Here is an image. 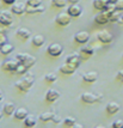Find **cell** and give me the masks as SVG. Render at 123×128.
Returning a JSON list of instances; mask_svg holds the SVG:
<instances>
[{
  "instance_id": "cell-1",
  "label": "cell",
  "mask_w": 123,
  "mask_h": 128,
  "mask_svg": "<svg viewBox=\"0 0 123 128\" xmlns=\"http://www.w3.org/2000/svg\"><path fill=\"white\" fill-rule=\"evenodd\" d=\"M34 80H35L34 76L28 73L25 78L20 79V80H18L17 83H16V88H17L18 90H20L22 92H28L29 89L34 85Z\"/></svg>"
},
{
  "instance_id": "cell-2",
  "label": "cell",
  "mask_w": 123,
  "mask_h": 128,
  "mask_svg": "<svg viewBox=\"0 0 123 128\" xmlns=\"http://www.w3.org/2000/svg\"><path fill=\"white\" fill-rule=\"evenodd\" d=\"M16 59L18 60L19 64H23L24 66L28 67V68L32 67L35 65V62H36V58L30 55V54H26V53H18Z\"/></svg>"
},
{
  "instance_id": "cell-3",
  "label": "cell",
  "mask_w": 123,
  "mask_h": 128,
  "mask_svg": "<svg viewBox=\"0 0 123 128\" xmlns=\"http://www.w3.org/2000/svg\"><path fill=\"white\" fill-rule=\"evenodd\" d=\"M80 98H81V100H83L84 103L93 104V103H96V102L101 100L102 96L101 95H95V94H92V92H84L83 95L80 96Z\"/></svg>"
},
{
  "instance_id": "cell-4",
  "label": "cell",
  "mask_w": 123,
  "mask_h": 128,
  "mask_svg": "<svg viewBox=\"0 0 123 128\" xmlns=\"http://www.w3.org/2000/svg\"><path fill=\"white\" fill-rule=\"evenodd\" d=\"M13 23V17L10 11H0V24L4 26H11Z\"/></svg>"
},
{
  "instance_id": "cell-5",
  "label": "cell",
  "mask_w": 123,
  "mask_h": 128,
  "mask_svg": "<svg viewBox=\"0 0 123 128\" xmlns=\"http://www.w3.org/2000/svg\"><path fill=\"white\" fill-rule=\"evenodd\" d=\"M47 52H48V54L50 56L57 58V56H60L62 54L63 48H62V46L59 44V43H51V44H49V47L47 48Z\"/></svg>"
},
{
  "instance_id": "cell-6",
  "label": "cell",
  "mask_w": 123,
  "mask_h": 128,
  "mask_svg": "<svg viewBox=\"0 0 123 128\" xmlns=\"http://www.w3.org/2000/svg\"><path fill=\"white\" fill-rule=\"evenodd\" d=\"M18 64L19 62H18L17 59H10V60H6V61L2 62L1 68L4 71H7V72H14L18 66Z\"/></svg>"
},
{
  "instance_id": "cell-7",
  "label": "cell",
  "mask_w": 123,
  "mask_h": 128,
  "mask_svg": "<svg viewBox=\"0 0 123 128\" xmlns=\"http://www.w3.org/2000/svg\"><path fill=\"white\" fill-rule=\"evenodd\" d=\"M67 13L72 17V18H78V17L81 16L83 8H81V6L78 5V4H71V6H68V8H67Z\"/></svg>"
},
{
  "instance_id": "cell-8",
  "label": "cell",
  "mask_w": 123,
  "mask_h": 128,
  "mask_svg": "<svg viewBox=\"0 0 123 128\" xmlns=\"http://www.w3.org/2000/svg\"><path fill=\"white\" fill-rule=\"evenodd\" d=\"M97 38H98L99 42L108 44V43H110L112 41V35L108 30H102V31H99V32L97 34Z\"/></svg>"
},
{
  "instance_id": "cell-9",
  "label": "cell",
  "mask_w": 123,
  "mask_h": 128,
  "mask_svg": "<svg viewBox=\"0 0 123 128\" xmlns=\"http://www.w3.org/2000/svg\"><path fill=\"white\" fill-rule=\"evenodd\" d=\"M71 19H72V17L68 14L67 12L65 13H60V14H57L56 17V23L59 24V25H61V26H67L68 24L71 23Z\"/></svg>"
},
{
  "instance_id": "cell-10",
  "label": "cell",
  "mask_w": 123,
  "mask_h": 128,
  "mask_svg": "<svg viewBox=\"0 0 123 128\" xmlns=\"http://www.w3.org/2000/svg\"><path fill=\"white\" fill-rule=\"evenodd\" d=\"M25 10H26V4H24V2H17V4L14 2V4H12L11 12L14 13V14L20 16L23 13H25Z\"/></svg>"
},
{
  "instance_id": "cell-11",
  "label": "cell",
  "mask_w": 123,
  "mask_h": 128,
  "mask_svg": "<svg viewBox=\"0 0 123 128\" xmlns=\"http://www.w3.org/2000/svg\"><path fill=\"white\" fill-rule=\"evenodd\" d=\"M74 40L78 42V43H86V42H89L90 40V34L87 31H79V32L75 34V36H74Z\"/></svg>"
},
{
  "instance_id": "cell-12",
  "label": "cell",
  "mask_w": 123,
  "mask_h": 128,
  "mask_svg": "<svg viewBox=\"0 0 123 128\" xmlns=\"http://www.w3.org/2000/svg\"><path fill=\"white\" fill-rule=\"evenodd\" d=\"M60 96H61V94L57 90L50 89V90H48V92L45 95V100H48V102H50V103H53V102H56V100H59Z\"/></svg>"
},
{
  "instance_id": "cell-13",
  "label": "cell",
  "mask_w": 123,
  "mask_h": 128,
  "mask_svg": "<svg viewBox=\"0 0 123 128\" xmlns=\"http://www.w3.org/2000/svg\"><path fill=\"white\" fill-rule=\"evenodd\" d=\"M66 62L71 64V65H73L74 67H77V68H78L79 65H80V62H81V60H80V55L77 54V53L69 54V55L66 58Z\"/></svg>"
},
{
  "instance_id": "cell-14",
  "label": "cell",
  "mask_w": 123,
  "mask_h": 128,
  "mask_svg": "<svg viewBox=\"0 0 123 128\" xmlns=\"http://www.w3.org/2000/svg\"><path fill=\"white\" fill-rule=\"evenodd\" d=\"M75 70H77V67H74L73 65L68 64V62H66V64H63V65L60 66V72L63 73V74H66V76L74 74V73H75Z\"/></svg>"
},
{
  "instance_id": "cell-15",
  "label": "cell",
  "mask_w": 123,
  "mask_h": 128,
  "mask_svg": "<svg viewBox=\"0 0 123 128\" xmlns=\"http://www.w3.org/2000/svg\"><path fill=\"white\" fill-rule=\"evenodd\" d=\"M106 112L108 114H110V115H115V114H117L120 112V109H121V106L118 103L116 102H109L108 104H106Z\"/></svg>"
},
{
  "instance_id": "cell-16",
  "label": "cell",
  "mask_w": 123,
  "mask_h": 128,
  "mask_svg": "<svg viewBox=\"0 0 123 128\" xmlns=\"http://www.w3.org/2000/svg\"><path fill=\"white\" fill-rule=\"evenodd\" d=\"M97 78H98V73L95 72V71H92V72H87L85 73L84 76H83V80H84L85 83H95L96 80H97Z\"/></svg>"
},
{
  "instance_id": "cell-17",
  "label": "cell",
  "mask_w": 123,
  "mask_h": 128,
  "mask_svg": "<svg viewBox=\"0 0 123 128\" xmlns=\"http://www.w3.org/2000/svg\"><path fill=\"white\" fill-rule=\"evenodd\" d=\"M14 110H16V106H14L12 102H7V103H5V104H4L2 112H4L5 115H7V116H11V115H13Z\"/></svg>"
},
{
  "instance_id": "cell-18",
  "label": "cell",
  "mask_w": 123,
  "mask_h": 128,
  "mask_svg": "<svg viewBox=\"0 0 123 128\" xmlns=\"http://www.w3.org/2000/svg\"><path fill=\"white\" fill-rule=\"evenodd\" d=\"M44 11V6L43 5H39V6H26V10L25 12L28 14H35V13H42Z\"/></svg>"
},
{
  "instance_id": "cell-19",
  "label": "cell",
  "mask_w": 123,
  "mask_h": 128,
  "mask_svg": "<svg viewBox=\"0 0 123 128\" xmlns=\"http://www.w3.org/2000/svg\"><path fill=\"white\" fill-rule=\"evenodd\" d=\"M28 109H25V108H19V109H16L14 112H13V115H14V118H17V120H24L26 115H28Z\"/></svg>"
},
{
  "instance_id": "cell-20",
  "label": "cell",
  "mask_w": 123,
  "mask_h": 128,
  "mask_svg": "<svg viewBox=\"0 0 123 128\" xmlns=\"http://www.w3.org/2000/svg\"><path fill=\"white\" fill-rule=\"evenodd\" d=\"M24 121V124H25V127H34L36 126V121H37V117L35 116V115H26V117L23 120Z\"/></svg>"
},
{
  "instance_id": "cell-21",
  "label": "cell",
  "mask_w": 123,
  "mask_h": 128,
  "mask_svg": "<svg viewBox=\"0 0 123 128\" xmlns=\"http://www.w3.org/2000/svg\"><path fill=\"white\" fill-rule=\"evenodd\" d=\"M95 22L97 24H106V23H109V16L104 13V12H102V13H98L97 16L95 17Z\"/></svg>"
},
{
  "instance_id": "cell-22",
  "label": "cell",
  "mask_w": 123,
  "mask_h": 128,
  "mask_svg": "<svg viewBox=\"0 0 123 128\" xmlns=\"http://www.w3.org/2000/svg\"><path fill=\"white\" fill-rule=\"evenodd\" d=\"M17 35L20 37L22 40H28L31 36V31L26 28H19L17 30Z\"/></svg>"
},
{
  "instance_id": "cell-23",
  "label": "cell",
  "mask_w": 123,
  "mask_h": 128,
  "mask_svg": "<svg viewBox=\"0 0 123 128\" xmlns=\"http://www.w3.org/2000/svg\"><path fill=\"white\" fill-rule=\"evenodd\" d=\"M12 52H13V46L11 43H8V42H6L5 44H2L0 47V53L2 55H8V54H11Z\"/></svg>"
},
{
  "instance_id": "cell-24",
  "label": "cell",
  "mask_w": 123,
  "mask_h": 128,
  "mask_svg": "<svg viewBox=\"0 0 123 128\" xmlns=\"http://www.w3.org/2000/svg\"><path fill=\"white\" fill-rule=\"evenodd\" d=\"M45 42V38L44 36H42V35H36L32 37V44L35 47H42V46L44 44Z\"/></svg>"
},
{
  "instance_id": "cell-25",
  "label": "cell",
  "mask_w": 123,
  "mask_h": 128,
  "mask_svg": "<svg viewBox=\"0 0 123 128\" xmlns=\"http://www.w3.org/2000/svg\"><path fill=\"white\" fill-rule=\"evenodd\" d=\"M108 2V0H93V7L98 11H103Z\"/></svg>"
},
{
  "instance_id": "cell-26",
  "label": "cell",
  "mask_w": 123,
  "mask_h": 128,
  "mask_svg": "<svg viewBox=\"0 0 123 128\" xmlns=\"http://www.w3.org/2000/svg\"><path fill=\"white\" fill-rule=\"evenodd\" d=\"M55 114L54 112H42L41 115H39V120L41 121H43V122H48V121H51V118H53V116H54Z\"/></svg>"
},
{
  "instance_id": "cell-27",
  "label": "cell",
  "mask_w": 123,
  "mask_h": 128,
  "mask_svg": "<svg viewBox=\"0 0 123 128\" xmlns=\"http://www.w3.org/2000/svg\"><path fill=\"white\" fill-rule=\"evenodd\" d=\"M114 11H116V7H115V4H114V2H108L105 5V7H104V10H103V12L106 13L109 17H110V14H111Z\"/></svg>"
},
{
  "instance_id": "cell-28",
  "label": "cell",
  "mask_w": 123,
  "mask_h": 128,
  "mask_svg": "<svg viewBox=\"0 0 123 128\" xmlns=\"http://www.w3.org/2000/svg\"><path fill=\"white\" fill-rule=\"evenodd\" d=\"M121 19V13H118V11H114L110 14L109 17V22H112V23H116Z\"/></svg>"
},
{
  "instance_id": "cell-29",
  "label": "cell",
  "mask_w": 123,
  "mask_h": 128,
  "mask_svg": "<svg viewBox=\"0 0 123 128\" xmlns=\"http://www.w3.org/2000/svg\"><path fill=\"white\" fill-rule=\"evenodd\" d=\"M51 2H53V5L55 6V7H59V8H62V7H65V6L67 5V0H51Z\"/></svg>"
},
{
  "instance_id": "cell-30",
  "label": "cell",
  "mask_w": 123,
  "mask_h": 128,
  "mask_svg": "<svg viewBox=\"0 0 123 128\" xmlns=\"http://www.w3.org/2000/svg\"><path fill=\"white\" fill-rule=\"evenodd\" d=\"M77 122V120H75V117L73 116H67L65 118V121H63V124L65 126H68V127H73V124Z\"/></svg>"
},
{
  "instance_id": "cell-31",
  "label": "cell",
  "mask_w": 123,
  "mask_h": 128,
  "mask_svg": "<svg viewBox=\"0 0 123 128\" xmlns=\"http://www.w3.org/2000/svg\"><path fill=\"white\" fill-rule=\"evenodd\" d=\"M28 67H25L23 64H18V66H17V68H16V71L14 72L17 73V74H25V73L28 72Z\"/></svg>"
},
{
  "instance_id": "cell-32",
  "label": "cell",
  "mask_w": 123,
  "mask_h": 128,
  "mask_svg": "<svg viewBox=\"0 0 123 128\" xmlns=\"http://www.w3.org/2000/svg\"><path fill=\"white\" fill-rule=\"evenodd\" d=\"M81 52H83V54H86V55H93L95 54V49L92 48V47H90V46H86V47H84L83 49H81Z\"/></svg>"
},
{
  "instance_id": "cell-33",
  "label": "cell",
  "mask_w": 123,
  "mask_h": 128,
  "mask_svg": "<svg viewBox=\"0 0 123 128\" xmlns=\"http://www.w3.org/2000/svg\"><path fill=\"white\" fill-rule=\"evenodd\" d=\"M44 79L48 83H54V82H56V74L55 73H48L44 77Z\"/></svg>"
},
{
  "instance_id": "cell-34",
  "label": "cell",
  "mask_w": 123,
  "mask_h": 128,
  "mask_svg": "<svg viewBox=\"0 0 123 128\" xmlns=\"http://www.w3.org/2000/svg\"><path fill=\"white\" fill-rule=\"evenodd\" d=\"M42 5V0H28L26 1V6H39Z\"/></svg>"
},
{
  "instance_id": "cell-35",
  "label": "cell",
  "mask_w": 123,
  "mask_h": 128,
  "mask_svg": "<svg viewBox=\"0 0 123 128\" xmlns=\"http://www.w3.org/2000/svg\"><path fill=\"white\" fill-rule=\"evenodd\" d=\"M115 7H116V11L118 12L123 11V0H117L115 2Z\"/></svg>"
},
{
  "instance_id": "cell-36",
  "label": "cell",
  "mask_w": 123,
  "mask_h": 128,
  "mask_svg": "<svg viewBox=\"0 0 123 128\" xmlns=\"http://www.w3.org/2000/svg\"><path fill=\"white\" fill-rule=\"evenodd\" d=\"M6 42H7V37H6V35L4 34V31L0 30V47L2 44H5Z\"/></svg>"
},
{
  "instance_id": "cell-37",
  "label": "cell",
  "mask_w": 123,
  "mask_h": 128,
  "mask_svg": "<svg viewBox=\"0 0 123 128\" xmlns=\"http://www.w3.org/2000/svg\"><path fill=\"white\" fill-rule=\"evenodd\" d=\"M112 126L115 128H122L123 127V121L122 120H116L115 122L112 123Z\"/></svg>"
},
{
  "instance_id": "cell-38",
  "label": "cell",
  "mask_w": 123,
  "mask_h": 128,
  "mask_svg": "<svg viewBox=\"0 0 123 128\" xmlns=\"http://www.w3.org/2000/svg\"><path fill=\"white\" fill-rule=\"evenodd\" d=\"M116 79H117L118 82L123 83V70H121V71H118L117 72V74H116Z\"/></svg>"
},
{
  "instance_id": "cell-39",
  "label": "cell",
  "mask_w": 123,
  "mask_h": 128,
  "mask_svg": "<svg viewBox=\"0 0 123 128\" xmlns=\"http://www.w3.org/2000/svg\"><path fill=\"white\" fill-rule=\"evenodd\" d=\"M51 121H53L54 123H60L61 122V117L59 116V115H54L53 118H51Z\"/></svg>"
},
{
  "instance_id": "cell-40",
  "label": "cell",
  "mask_w": 123,
  "mask_h": 128,
  "mask_svg": "<svg viewBox=\"0 0 123 128\" xmlns=\"http://www.w3.org/2000/svg\"><path fill=\"white\" fill-rule=\"evenodd\" d=\"M2 1H4V4H7V5H12L16 2V0H2Z\"/></svg>"
},
{
  "instance_id": "cell-41",
  "label": "cell",
  "mask_w": 123,
  "mask_h": 128,
  "mask_svg": "<svg viewBox=\"0 0 123 128\" xmlns=\"http://www.w3.org/2000/svg\"><path fill=\"white\" fill-rule=\"evenodd\" d=\"M67 1L69 2V4H78L80 0H67Z\"/></svg>"
},
{
  "instance_id": "cell-42",
  "label": "cell",
  "mask_w": 123,
  "mask_h": 128,
  "mask_svg": "<svg viewBox=\"0 0 123 128\" xmlns=\"http://www.w3.org/2000/svg\"><path fill=\"white\" fill-rule=\"evenodd\" d=\"M2 100H4V94H2V91L0 90V102H1Z\"/></svg>"
},
{
  "instance_id": "cell-43",
  "label": "cell",
  "mask_w": 123,
  "mask_h": 128,
  "mask_svg": "<svg viewBox=\"0 0 123 128\" xmlns=\"http://www.w3.org/2000/svg\"><path fill=\"white\" fill-rule=\"evenodd\" d=\"M73 127H77V128H83V126H81V124H77V123H74V124H73Z\"/></svg>"
},
{
  "instance_id": "cell-44",
  "label": "cell",
  "mask_w": 123,
  "mask_h": 128,
  "mask_svg": "<svg viewBox=\"0 0 123 128\" xmlns=\"http://www.w3.org/2000/svg\"><path fill=\"white\" fill-rule=\"evenodd\" d=\"M108 1H109V2H114V4H115V2H116L117 0H108Z\"/></svg>"
},
{
  "instance_id": "cell-45",
  "label": "cell",
  "mask_w": 123,
  "mask_h": 128,
  "mask_svg": "<svg viewBox=\"0 0 123 128\" xmlns=\"http://www.w3.org/2000/svg\"><path fill=\"white\" fill-rule=\"evenodd\" d=\"M1 116H2V110L0 109V118H1Z\"/></svg>"
},
{
  "instance_id": "cell-46",
  "label": "cell",
  "mask_w": 123,
  "mask_h": 128,
  "mask_svg": "<svg viewBox=\"0 0 123 128\" xmlns=\"http://www.w3.org/2000/svg\"><path fill=\"white\" fill-rule=\"evenodd\" d=\"M122 20H123V16H122Z\"/></svg>"
},
{
  "instance_id": "cell-47",
  "label": "cell",
  "mask_w": 123,
  "mask_h": 128,
  "mask_svg": "<svg viewBox=\"0 0 123 128\" xmlns=\"http://www.w3.org/2000/svg\"><path fill=\"white\" fill-rule=\"evenodd\" d=\"M0 1H1V0H0Z\"/></svg>"
}]
</instances>
